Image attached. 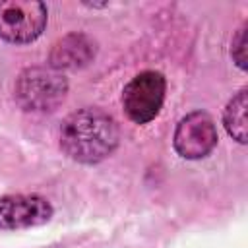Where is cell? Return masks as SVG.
Returning a JSON list of instances; mask_svg holds the SVG:
<instances>
[{"instance_id":"cell-3","label":"cell","mask_w":248,"mask_h":248,"mask_svg":"<svg viewBox=\"0 0 248 248\" xmlns=\"http://www.w3.org/2000/svg\"><path fill=\"white\" fill-rule=\"evenodd\" d=\"M46 25V6L37 0H0V37L10 43H29Z\"/></svg>"},{"instance_id":"cell-1","label":"cell","mask_w":248,"mask_h":248,"mask_svg":"<svg viewBox=\"0 0 248 248\" xmlns=\"http://www.w3.org/2000/svg\"><path fill=\"white\" fill-rule=\"evenodd\" d=\"M118 143V126L101 108H81L66 116L60 128V145L68 157L79 163H99Z\"/></svg>"},{"instance_id":"cell-2","label":"cell","mask_w":248,"mask_h":248,"mask_svg":"<svg viewBox=\"0 0 248 248\" xmlns=\"http://www.w3.org/2000/svg\"><path fill=\"white\" fill-rule=\"evenodd\" d=\"M66 78L56 68L35 66L21 72L16 83V99L25 110H54L66 97Z\"/></svg>"},{"instance_id":"cell-7","label":"cell","mask_w":248,"mask_h":248,"mask_svg":"<svg viewBox=\"0 0 248 248\" xmlns=\"http://www.w3.org/2000/svg\"><path fill=\"white\" fill-rule=\"evenodd\" d=\"M95 48L89 39L83 35H70L58 41L52 48V68H78L81 64H87L93 56Z\"/></svg>"},{"instance_id":"cell-5","label":"cell","mask_w":248,"mask_h":248,"mask_svg":"<svg viewBox=\"0 0 248 248\" xmlns=\"http://www.w3.org/2000/svg\"><path fill=\"white\" fill-rule=\"evenodd\" d=\"M217 143V128L207 112L196 110L186 114L174 132V149L184 159H202Z\"/></svg>"},{"instance_id":"cell-9","label":"cell","mask_w":248,"mask_h":248,"mask_svg":"<svg viewBox=\"0 0 248 248\" xmlns=\"http://www.w3.org/2000/svg\"><path fill=\"white\" fill-rule=\"evenodd\" d=\"M232 58L244 70L246 68V29H238L236 37L232 39Z\"/></svg>"},{"instance_id":"cell-6","label":"cell","mask_w":248,"mask_h":248,"mask_svg":"<svg viewBox=\"0 0 248 248\" xmlns=\"http://www.w3.org/2000/svg\"><path fill=\"white\" fill-rule=\"evenodd\" d=\"M52 217L50 203L41 196H6L0 200V229H27Z\"/></svg>"},{"instance_id":"cell-8","label":"cell","mask_w":248,"mask_h":248,"mask_svg":"<svg viewBox=\"0 0 248 248\" xmlns=\"http://www.w3.org/2000/svg\"><path fill=\"white\" fill-rule=\"evenodd\" d=\"M246 110H248V93H246V89H240L229 101L225 114H223V124H225L227 132L240 143H246V136H248Z\"/></svg>"},{"instance_id":"cell-4","label":"cell","mask_w":248,"mask_h":248,"mask_svg":"<svg viewBox=\"0 0 248 248\" xmlns=\"http://www.w3.org/2000/svg\"><path fill=\"white\" fill-rule=\"evenodd\" d=\"M165 89V78L155 70H145L132 78L122 93V105L128 118L136 124H145L153 120L163 107Z\"/></svg>"}]
</instances>
